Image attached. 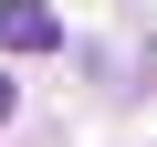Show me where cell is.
I'll use <instances>...</instances> for the list:
<instances>
[{
	"instance_id": "obj_1",
	"label": "cell",
	"mask_w": 157,
	"mask_h": 147,
	"mask_svg": "<svg viewBox=\"0 0 157 147\" xmlns=\"http://www.w3.org/2000/svg\"><path fill=\"white\" fill-rule=\"evenodd\" d=\"M63 21H52V0H0V53H52Z\"/></svg>"
},
{
	"instance_id": "obj_2",
	"label": "cell",
	"mask_w": 157,
	"mask_h": 147,
	"mask_svg": "<svg viewBox=\"0 0 157 147\" xmlns=\"http://www.w3.org/2000/svg\"><path fill=\"white\" fill-rule=\"evenodd\" d=\"M0 116H11V74H0Z\"/></svg>"
}]
</instances>
